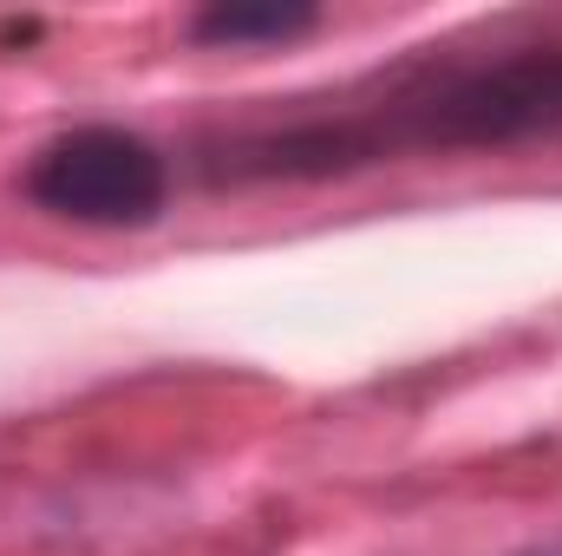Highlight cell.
<instances>
[{
  "label": "cell",
  "mask_w": 562,
  "mask_h": 556,
  "mask_svg": "<svg viewBox=\"0 0 562 556\" xmlns=\"http://www.w3.org/2000/svg\"><path fill=\"white\" fill-rule=\"evenodd\" d=\"M314 26H321V7L307 0H210L203 13H190L196 46H281Z\"/></svg>",
  "instance_id": "cell-3"
},
{
  "label": "cell",
  "mask_w": 562,
  "mask_h": 556,
  "mask_svg": "<svg viewBox=\"0 0 562 556\" xmlns=\"http://www.w3.org/2000/svg\"><path fill=\"white\" fill-rule=\"evenodd\" d=\"M517 556H562V537H550V544H530V551H517Z\"/></svg>",
  "instance_id": "cell-4"
},
{
  "label": "cell",
  "mask_w": 562,
  "mask_h": 556,
  "mask_svg": "<svg viewBox=\"0 0 562 556\" xmlns=\"http://www.w3.org/2000/svg\"><path fill=\"white\" fill-rule=\"evenodd\" d=\"M562 138V40L497 59L406 66L380 86L327 99V112H288L269 125H229L196 138L203 184H321L400 157L517 151Z\"/></svg>",
  "instance_id": "cell-1"
},
{
  "label": "cell",
  "mask_w": 562,
  "mask_h": 556,
  "mask_svg": "<svg viewBox=\"0 0 562 556\" xmlns=\"http://www.w3.org/2000/svg\"><path fill=\"white\" fill-rule=\"evenodd\" d=\"M20 190L40 216L79 230H150L170 210V157L125 125H72L33 151Z\"/></svg>",
  "instance_id": "cell-2"
}]
</instances>
